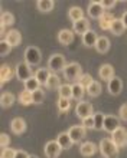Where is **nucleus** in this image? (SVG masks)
I'll return each instance as SVG.
<instances>
[{"label":"nucleus","mask_w":127,"mask_h":158,"mask_svg":"<svg viewBox=\"0 0 127 158\" xmlns=\"http://www.w3.org/2000/svg\"><path fill=\"white\" fill-rule=\"evenodd\" d=\"M74 35L75 33H74V30H71V29H61L59 32H58L56 39H58V42H59L61 45L68 46L74 42Z\"/></svg>","instance_id":"ddd939ff"},{"label":"nucleus","mask_w":127,"mask_h":158,"mask_svg":"<svg viewBox=\"0 0 127 158\" xmlns=\"http://www.w3.org/2000/svg\"><path fill=\"white\" fill-rule=\"evenodd\" d=\"M15 23V16L10 12H2L0 16V26H12Z\"/></svg>","instance_id":"f704fd0d"},{"label":"nucleus","mask_w":127,"mask_h":158,"mask_svg":"<svg viewBox=\"0 0 127 158\" xmlns=\"http://www.w3.org/2000/svg\"><path fill=\"white\" fill-rule=\"evenodd\" d=\"M93 82H94V79H93V76L90 75V73H82L81 78L78 79V83H80L81 86H84L85 89H87V88H88Z\"/></svg>","instance_id":"e433bc0d"},{"label":"nucleus","mask_w":127,"mask_h":158,"mask_svg":"<svg viewBox=\"0 0 127 158\" xmlns=\"http://www.w3.org/2000/svg\"><path fill=\"white\" fill-rule=\"evenodd\" d=\"M94 48H95V50H97L98 53H101V55L107 53L110 50V39L107 38V36H100Z\"/></svg>","instance_id":"4be33fe9"},{"label":"nucleus","mask_w":127,"mask_h":158,"mask_svg":"<svg viewBox=\"0 0 127 158\" xmlns=\"http://www.w3.org/2000/svg\"><path fill=\"white\" fill-rule=\"evenodd\" d=\"M23 86H25L26 91H29V92H35V91H38L39 86H41V83H39V81L36 78H35V75L32 76V78H29L26 82H23Z\"/></svg>","instance_id":"2f4dec72"},{"label":"nucleus","mask_w":127,"mask_h":158,"mask_svg":"<svg viewBox=\"0 0 127 158\" xmlns=\"http://www.w3.org/2000/svg\"><path fill=\"white\" fill-rule=\"evenodd\" d=\"M98 150L104 158H117L120 148L111 141V138H103L98 144Z\"/></svg>","instance_id":"f257e3e1"},{"label":"nucleus","mask_w":127,"mask_h":158,"mask_svg":"<svg viewBox=\"0 0 127 158\" xmlns=\"http://www.w3.org/2000/svg\"><path fill=\"white\" fill-rule=\"evenodd\" d=\"M101 91H103L101 83L98 82V81H94V82L91 83L88 88H87V94H88L91 98H97V96H100Z\"/></svg>","instance_id":"7c9ffc66"},{"label":"nucleus","mask_w":127,"mask_h":158,"mask_svg":"<svg viewBox=\"0 0 127 158\" xmlns=\"http://www.w3.org/2000/svg\"><path fill=\"white\" fill-rule=\"evenodd\" d=\"M85 89L84 86H81L80 83L77 82V83H74L72 85V99H75V101H82V98H84V95H85Z\"/></svg>","instance_id":"cd10ccee"},{"label":"nucleus","mask_w":127,"mask_h":158,"mask_svg":"<svg viewBox=\"0 0 127 158\" xmlns=\"http://www.w3.org/2000/svg\"><path fill=\"white\" fill-rule=\"evenodd\" d=\"M82 125H84L87 129H95V121H94V115L84 118V119H82Z\"/></svg>","instance_id":"a19ab883"},{"label":"nucleus","mask_w":127,"mask_h":158,"mask_svg":"<svg viewBox=\"0 0 127 158\" xmlns=\"http://www.w3.org/2000/svg\"><path fill=\"white\" fill-rule=\"evenodd\" d=\"M97 151H98V147L91 141H85L80 145V154L82 157H93Z\"/></svg>","instance_id":"f3484780"},{"label":"nucleus","mask_w":127,"mask_h":158,"mask_svg":"<svg viewBox=\"0 0 127 158\" xmlns=\"http://www.w3.org/2000/svg\"><path fill=\"white\" fill-rule=\"evenodd\" d=\"M93 112H94L93 105L90 104V102H87V101H80V102L77 104V106H75V115L78 118H81V119H84V118H87V117L94 115Z\"/></svg>","instance_id":"0eeeda50"},{"label":"nucleus","mask_w":127,"mask_h":158,"mask_svg":"<svg viewBox=\"0 0 127 158\" xmlns=\"http://www.w3.org/2000/svg\"><path fill=\"white\" fill-rule=\"evenodd\" d=\"M49 76H51V71L48 68H41V69H38L35 72V78L38 79L41 85H45L46 81L49 79Z\"/></svg>","instance_id":"bb28decb"},{"label":"nucleus","mask_w":127,"mask_h":158,"mask_svg":"<svg viewBox=\"0 0 127 158\" xmlns=\"http://www.w3.org/2000/svg\"><path fill=\"white\" fill-rule=\"evenodd\" d=\"M98 38H100V36H97V33H95L93 29H90L87 33H84L82 36H81L82 43H84L87 48H94L95 43H97V40H98Z\"/></svg>","instance_id":"6ab92c4d"},{"label":"nucleus","mask_w":127,"mask_h":158,"mask_svg":"<svg viewBox=\"0 0 127 158\" xmlns=\"http://www.w3.org/2000/svg\"><path fill=\"white\" fill-rule=\"evenodd\" d=\"M72 30H74V33H78L82 36L90 30V20L87 17H84V19L78 20L77 23H72Z\"/></svg>","instance_id":"a211bd4d"},{"label":"nucleus","mask_w":127,"mask_h":158,"mask_svg":"<svg viewBox=\"0 0 127 158\" xmlns=\"http://www.w3.org/2000/svg\"><path fill=\"white\" fill-rule=\"evenodd\" d=\"M68 17L72 23H77L78 20L84 19V12L80 6H72V7L68 9Z\"/></svg>","instance_id":"5701e85b"},{"label":"nucleus","mask_w":127,"mask_h":158,"mask_svg":"<svg viewBox=\"0 0 127 158\" xmlns=\"http://www.w3.org/2000/svg\"><path fill=\"white\" fill-rule=\"evenodd\" d=\"M19 102H20V105H23V106H28V105L33 104V98H32V92L29 91H22L20 94H19Z\"/></svg>","instance_id":"72a5a7b5"},{"label":"nucleus","mask_w":127,"mask_h":158,"mask_svg":"<svg viewBox=\"0 0 127 158\" xmlns=\"http://www.w3.org/2000/svg\"><path fill=\"white\" fill-rule=\"evenodd\" d=\"M104 13H106V10L103 9L100 2H91V3L88 4V16L91 17V19H97L98 20Z\"/></svg>","instance_id":"2eb2a0df"},{"label":"nucleus","mask_w":127,"mask_h":158,"mask_svg":"<svg viewBox=\"0 0 127 158\" xmlns=\"http://www.w3.org/2000/svg\"><path fill=\"white\" fill-rule=\"evenodd\" d=\"M119 118L124 122H127V104H123L119 109Z\"/></svg>","instance_id":"a18cd8bd"},{"label":"nucleus","mask_w":127,"mask_h":158,"mask_svg":"<svg viewBox=\"0 0 127 158\" xmlns=\"http://www.w3.org/2000/svg\"><path fill=\"white\" fill-rule=\"evenodd\" d=\"M15 154H16V150H13V148H3L2 154H0V158H15Z\"/></svg>","instance_id":"79ce46f5"},{"label":"nucleus","mask_w":127,"mask_h":158,"mask_svg":"<svg viewBox=\"0 0 127 158\" xmlns=\"http://www.w3.org/2000/svg\"><path fill=\"white\" fill-rule=\"evenodd\" d=\"M120 19H121V22L124 23V26H126V29H127V12H124L123 15H121V17H120Z\"/></svg>","instance_id":"de8ad7c7"},{"label":"nucleus","mask_w":127,"mask_h":158,"mask_svg":"<svg viewBox=\"0 0 127 158\" xmlns=\"http://www.w3.org/2000/svg\"><path fill=\"white\" fill-rule=\"evenodd\" d=\"M15 73H16V78L22 82H26L29 78L33 76L32 73V69H30V65H28L26 62H19L15 68Z\"/></svg>","instance_id":"39448f33"},{"label":"nucleus","mask_w":127,"mask_h":158,"mask_svg":"<svg viewBox=\"0 0 127 158\" xmlns=\"http://www.w3.org/2000/svg\"><path fill=\"white\" fill-rule=\"evenodd\" d=\"M30 155L26 152L25 150H16V154H15V158H29Z\"/></svg>","instance_id":"49530a36"},{"label":"nucleus","mask_w":127,"mask_h":158,"mask_svg":"<svg viewBox=\"0 0 127 158\" xmlns=\"http://www.w3.org/2000/svg\"><path fill=\"white\" fill-rule=\"evenodd\" d=\"M0 104H2L3 108H10L15 104V95L12 92H3L2 96H0Z\"/></svg>","instance_id":"c85d7f7f"},{"label":"nucleus","mask_w":127,"mask_h":158,"mask_svg":"<svg viewBox=\"0 0 127 158\" xmlns=\"http://www.w3.org/2000/svg\"><path fill=\"white\" fill-rule=\"evenodd\" d=\"M62 73H64V78L67 79V81L78 82V79L82 75V68H81L80 63H77V62L67 63V66L62 71Z\"/></svg>","instance_id":"f03ea898"},{"label":"nucleus","mask_w":127,"mask_h":158,"mask_svg":"<svg viewBox=\"0 0 127 158\" xmlns=\"http://www.w3.org/2000/svg\"><path fill=\"white\" fill-rule=\"evenodd\" d=\"M98 76H100V79H103V81H110V79L114 78V68L111 66L110 63H103L101 66H100V69H98Z\"/></svg>","instance_id":"dca6fc26"},{"label":"nucleus","mask_w":127,"mask_h":158,"mask_svg":"<svg viewBox=\"0 0 127 158\" xmlns=\"http://www.w3.org/2000/svg\"><path fill=\"white\" fill-rule=\"evenodd\" d=\"M69 134V137L72 138V141L74 144H80V141H82L87 135V128H85L84 125H74L71 128L67 131Z\"/></svg>","instance_id":"6e6552de"},{"label":"nucleus","mask_w":127,"mask_h":158,"mask_svg":"<svg viewBox=\"0 0 127 158\" xmlns=\"http://www.w3.org/2000/svg\"><path fill=\"white\" fill-rule=\"evenodd\" d=\"M15 75H16V73L13 72V69L9 66L7 63H3V65L0 66V82H2V85L6 83L7 81H10Z\"/></svg>","instance_id":"412c9836"},{"label":"nucleus","mask_w":127,"mask_h":158,"mask_svg":"<svg viewBox=\"0 0 127 158\" xmlns=\"http://www.w3.org/2000/svg\"><path fill=\"white\" fill-rule=\"evenodd\" d=\"M54 6H55V2H52V0H39V2H36V7H38L39 12L42 13L52 12Z\"/></svg>","instance_id":"a878e982"},{"label":"nucleus","mask_w":127,"mask_h":158,"mask_svg":"<svg viewBox=\"0 0 127 158\" xmlns=\"http://www.w3.org/2000/svg\"><path fill=\"white\" fill-rule=\"evenodd\" d=\"M116 17L111 15V13L106 12L103 15L100 19H98V26H100V29L103 30H110L111 29V25H113V22H114Z\"/></svg>","instance_id":"aec40b11"},{"label":"nucleus","mask_w":127,"mask_h":158,"mask_svg":"<svg viewBox=\"0 0 127 158\" xmlns=\"http://www.w3.org/2000/svg\"><path fill=\"white\" fill-rule=\"evenodd\" d=\"M120 127V118L114 117V115H106L104 117V124H103V129L106 132H114L116 129Z\"/></svg>","instance_id":"9d476101"},{"label":"nucleus","mask_w":127,"mask_h":158,"mask_svg":"<svg viewBox=\"0 0 127 158\" xmlns=\"http://www.w3.org/2000/svg\"><path fill=\"white\" fill-rule=\"evenodd\" d=\"M10 129H12L13 134L16 135H22V134L26 131V121L20 117L13 118L12 122H10Z\"/></svg>","instance_id":"4468645a"},{"label":"nucleus","mask_w":127,"mask_h":158,"mask_svg":"<svg viewBox=\"0 0 127 158\" xmlns=\"http://www.w3.org/2000/svg\"><path fill=\"white\" fill-rule=\"evenodd\" d=\"M100 4L103 6V9H104V10H110V9L116 7L117 2H114V0H101V2H100Z\"/></svg>","instance_id":"c03bdc74"},{"label":"nucleus","mask_w":127,"mask_h":158,"mask_svg":"<svg viewBox=\"0 0 127 158\" xmlns=\"http://www.w3.org/2000/svg\"><path fill=\"white\" fill-rule=\"evenodd\" d=\"M111 141L114 142L119 148H126L127 147V131L120 125L114 132H111Z\"/></svg>","instance_id":"423d86ee"},{"label":"nucleus","mask_w":127,"mask_h":158,"mask_svg":"<svg viewBox=\"0 0 127 158\" xmlns=\"http://www.w3.org/2000/svg\"><path fill=\"white\" fill-rule=\"evenodd\" d=\"M9 145H10V137L6 132H3L0 135V147L2 148H7Z\"/></svg>","instance_id":"37998d69"},{"label":"nucleus","mask_w":127,"mask_h":158,"mask_svg":"<svg viewBox=\"0 0 127 158\" xmlns=\"http://www.w3.org/2000/svg\"><path fill=\"white\" fill-rule=\"evenodd\" d=\"M61 85H62V83H61L59 76L56 75V73H51L49 79H48L46 83H45V88H46V89H51V91H54V89H56V91H58Z\"/></svg>","instance_id":"393cba45"},{"label":"nucleus","mask_w":127,"mask_h":158,"mask_svg":"<svg viewBox=\"0 0 127 158\" xmlns=\"http://www.w3.org/2000/svg\"><path fill=\"white\" fill-rule=\"evenodd\" d=\"M58 94H59V98H65V99H71L72 98V85H68V83H62L58 89Z\"/></svg>","instance_id":"473e14b6"},{"label":"nucleus","mask_w":127,"mask_h":158,"mask_svg":"<svg viewBox=\"0 0 127 158\" xmlns=\"http://www.w3.org/2000/svg\"><path fill=\"white\" fill-rule=\"evenodd\" d=\"M32 98H33V104H36V105L42 104L43 101H45V91L39 88L38 91L32 92Z\"/></svg>","instance_id":"c9c22d12"},{"label":"nucleus","mask_w":127,"mask_h":158,"mask_svg":"<svg viewBox=\"0 0 127 158\" xmlns=\"http://www.w3.org/2000/svg\"><path fill=\"white\" fill-rule=\"evenodd\" d=\"M107 89H108V94L110 95H120L121 94V91H123V81H121V78H119V76H114L113 79H110L108 81V85H107Z\"/></svg>","instance_id":"9b49d317"},{"label":"nucleus","mask_w":127,"mask_h":158,"mask_svg":"<svg viewBox=\"0 0 127 158\" xmlns=\"http://www.w3.org/2000/svg\"><path fill=\"white\" fill-rule=\"evenodd\" d=\"M56 105H58L59 112H67V111H69V108H71V102H69V99H65V98H59L58 102H56Z\"/></svg>","instance_id":"4c0bfd02"},{"label":"nucleus","mask_w":127,"mask_h":158,"mask_svg":"<svg viewBox=\"0 0 127 158\" xmlns=\"http://www.w3.org/2000/svg\"><path fill=\"white\" fill-rule=\"evenodd\" d=\"M29 158H39V157H36V155H30Z\"/></svg>","instance_id":"09e8293b"},{"label":"nucleus","mask_w":127,"mask_h":158,"mask_svg":"<svg viewBox=\"0 0 127 158\" xmlns=\"http://www.w3.org/2000/svg\"><path fill=\"white\" fill-rule=\"evenodd\" d=\"M4 40L7 42L12 48H16V46H19L22 43V35L17 29H10L4 36Z\"/></svg>","instance_id":"f8f14e48"},{"label":"nucleus","mask_w":127,"mask_h":158,"mask_svg":"<svg viewBox=\"0 0 127 158\" xmlns=\"http://www.w3.org/2000/svg\"><path fill=\"white\" fill-rule=\"evenodd\" d=\"M56 141H58V144L61 145L62 150H69V148L74 145V141H72V138L69 137L68 132H61L59 135L56 137Z\"/></svg>","instance_id":"b1692460"},{"label":"nucleus","mask_w":127,"mask_h":158,"mask_svg":"<svg viewBox=\"0 0 127 158\" xmlns=\"http://www.w3.org/2000/svg\"><path fill=\"white\" fill-rule=\"evenodd\" d=\"M10 52H12V46L9 45L4 39H2V40H0V55H2V56H7Z\"/></svg>","instance_id":"ea45409f"},{"label":"nucleus","mask_w":127,"mask_h":158,"mask_svg":"<svg viewBox=\"0 0 127 158\" xmlns=\"http://www.w3.org/2000/svg\"><path fill=\"white\" fill-rule=\"evenodd\" d=\"M104 114L103 112H97L94 114V121H95V129L97 131H101L103 129V124H104Z\"/></svg>","instance_id":"58836bf2"},{"label":"nucleus","mask_w":127,"mask_h":158,"mask_svg":"<svg viewBox=\"0 0 127 158\" xmlns=\"http://www.w3.org/2000/svg\"><path fill=\"white\" fill-rule=\"evenodd\" d=\"M124 30H126V26H124V23L121 22V19H117V17H116L114 22H113V25H111L110 32L113 35H116V36H120V35H123Z\"/></svg>","instance_id":"c756f323"},{"label":"nucleus","mask_w":127,"mask_h":158,"mask_svg":"<svg viewBox=\"0 0 127 158\" xmlns=\"http://www.w3.org/2000/svg\"><path fill=\"white\" fill-rule=\"evenodd\" d=\"M65 66H67V60H65V56L62 53H54L48 59V69L55 72V73L59 71H64Z\"/></svg>","instance_id":"7ed1b4c3"},{"label":"nucleus","mask_w":127,"mask_h":158,"mask_svg":"<svg viewBox=\"0 0 127 158\" xmlns=\"http://www.w3.org/2000/svg\"><path fill=\"white\" fill-rule=\"evenodd\" d=\"M23 56H25V62L28 63V65H30V66H36V65H39L41 60H42V53H41L39 48H36V46L26 48Z\"/></svg>","instance_id":"20e7f679"},{"label":"nucleus","mask_w":127,"mask_h":158,"mask_svg":"<svg viewBox=\"0 0 127 158\" xmlns=\"http://www.w3.org/2000/svg\"><path fill=\"white\" fill-rule=\"evenodd\" d=\"M43 151H45V155H46V158H58L61 155V151H62V148H61V145L58 144V141H48L46 144H45V148H43Z\"/></svg>","instance_id":"1a4fd4ad"}]
</instances>
